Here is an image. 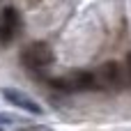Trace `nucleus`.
<instances>
[{
  "instance_id": "nucleus-1",
  "label": "nucleus",
  "mask_w": 131,
  "mask_h": 131,
  "mask_svg": "<svg viewBox=\"0 0 131 131\" xmlns=\"http://www.w3.org/2000/svg\"><path fill=\"white\" fill-rule=\"evenodd\" d=\"M48 83L55 90H60V92H88V90H97L94 71H71V74H64L60 78H51Z\"/></svg>"
},
{
  "instance_id": "nucleus-2",
  "label": "nucleus",
  "mask_w": 131,
  "mask_h": 131,
  "mask_svg": "<svg viewBox=\"0 0 131 131\" xmlns=\"http://www.w3.org/2000/svg\"><path fill=\"white\" fill-rule=\"evenodd\" d=\"M53 60H55V53L46 41H32L21 51V62L28 69H46L53 64Z\"/></svg>"
},
{
  "instance_id": "nucleus-3",
  "label": "nucleus",
  "mask_w": 131,
  "mask_h": 131,
  "mask_svg": "<svg viewBox=\"0 0 131 131\" xmlns=\"http://www.w3.org/2000/svg\"><path fill=\"white\" fill-rule=\"evenodd\" d=\"M129 81H131L129 74H127L117 62H106V64L99 67L97 74H94L97 88H124Z\"/></svg>"
},
{
  "instance_id": "nucleus-4",
  "label": "nucleus",
  "mask_w": 131,
  "mask_h": 131,
  "mask_svg": "<svg viewBox=\"0 0 131 131\" xmlns=\"http://www.w3.org/2000/svg\"><path fill=\"white\" fill-rule=\"evenodd\" d=\"M0 94H2L5 101H9L12 106H16V108L30 113V115H41V113H44V108H41L32 97H28L25 92H21V90H16V88H2Z\"/></svg>"
},
{
  "instance_id": "nucleus-5",
  "label": "nucleus",
  "mask_w": 131,
  "mask_h": 131,
  "mask_svg": "<svg viewBox=\"0 0 131 131\" xmlns=\"http://www.w3.org/2000/svg\"><path fill=\"white\" fill-rule=\"evenodd\" d=\"M21 25H23L21 14L14 7H5L0 12V44H9L21 30Z\"/></svg>"
},
{
  "instance_id": "nucleus-6",
  "label": "nucleus",
  "mask_w": 131,
  "mask_h": 131,
  "mask_svg": "<svg viewBox=\"0 0 131 131\" xmlns=\"http://www.w3.org/2000/svg\"><path fill=\"white\" fill-rule=\"evenodd\" d=\"M16 131H53V129H48L44 124H28V127H21V129H16Z\"/></svg>"
},
{
  "instance_id": "nucleus-7",
  "label": "nucleus",
  "mask_w": 131,
  "mask_h": 131,
  "mask_svg": "<svg viewBox=\"0 0 131 131\" xmlns=\"http://www.w3.org/2000/svg\"><path fill=\"white\" fill-rule=\"evenodd\" d=\"M127 74H129V78H131V53H129V58H127Z\"/></svg>"
},
{
  "instance_id": "nucleus-8",
  "label": "nucleus",
  "mask_w": 131,
  "mask_h": 131,
  "mask_svg": "<svg viewBox=\"0 0 131 131\" xmlns=\"http://www.w3.org/2000/svg\"><path fill=\"white\" fill-rule=\"evenodd\" d=\"M0 131H2V129H0Z\"/></svg>"
}]
</instances>
